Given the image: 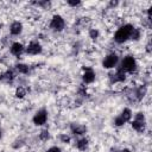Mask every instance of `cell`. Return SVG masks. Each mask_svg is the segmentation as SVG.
I'll list each match as a JSON object with an SVG mask.
<instances>
[{
  "label": "cell",
  "instance_id": "1",
  "mask_svg": "<svg viewBox=\"0 0 152 152\" xmlns=\"http://www.w3.org/2000/svg\"><path fill=\"white\" fill-rule=\"evenodd\" d=\"M133 30H134V26L131 25V24H126L124 26H121L120 28H118V31L115 32L114 34V40L119 44H122L125 43L126 40H128L133 33Z\"/></svg>",
  "mask_w": 152,
  "mask_h": 152
},
{
  "label": "cell",
  "instance_id": "18",
  "mask_svg": "<svg viewBox=\"0 0 152 152\" xmlns=\"http://www.w3.org/2000/svg\"><path fill=\"white\" fill-rule=\"evenodd\" d=\"M39 138L42 140H48L49 139V132L48 131H42L40 134H39Z\"/></svg>",
  "mask_w": 152,
  "mask_h": 152
},
{
  "label": "cell",
  "instance_id": "21",
  "mask_svg": "<svg viewBox=\"0 0 152 152\" xmlns=\"http://www.w3.org/2000/svg\"><path fill=\"white\" fill-rule=\"evenodd\" d=\"M4 76H5L6 80H12V78H13V72H12V71H7Z\"/></svg>",
  "mask_w": 152,
  "mask_h": 152
},
{
  "label": "cell",
  "instance_id": "7",
  "mask_svg": "<svg viewBox=\"0 0 152 152\" xmlns=\"http://www.w3.org/2000/svg\"><path fill=\"white\" fill-rule=\"evenodd\" d=\"M26 52L30 55H38L42 52V45L38 42H31L26 49Z\"/></svg>",
  "mask_w": 152,
  "mask_h": 152
},
{
  "label": "cell",
  "instance_id": "12",
  "mask_svg": "<svg viewBox=\"0 0 152 152\" xmlns=\"http://www.w3.org/2000/svg\"><path fill=\"white\" fill-rule=\"evenodd\" d=\"M71 131L74 134H77V135H81L83 133H86L87 131V127L83 126V125H77V124H74L71 125Z\"/></svg>",
  "mask_w": 152,
  "mask_h": 152
},
{
  "label": "cell",
  "instance_id": "5",
  "mask_svg": "<svg viewBox=\"0 0 152 152\" xmlns=\"http://www.w3.org/2000/svg\"><path fill=\"white\" fill-rule=\"evenodd\" d=\"M118 62H119L118 55H115V53H109V55H107V56L104 57V59H103V62H102V65H103V68H106V69H112V68H114V66L118 64Z\"/></svg>",
  "mask_w": 152,
  "mask_h": 152
},
{
  "label": "cell",
  "instance_id": "9",
  "mask_svg": "<svg viewBox=\"0 0 152 152\" xmlns=\"http://www.w3.org/2000/svg\"><path fill=\"white\" fill-rule=\"evenodd\" d=\"M24 51V46L20 43H13L11 46V53L14 56H20Z\"/></svg>",
  "mask_w": 152,
  "mask_h": 152
},
{
  "label": "cell",
  "instance_id": "11",
  "mask_svg": "<svg viewBox=\"0 0 152 152\" xmlns=\"http://www.w3.org/2000/svg\"><path fill=\"white\" fill-rule=\"evenodd\" d=\"M10 31H11V33L14 34V36L21 33V31H23V25H21V23H19V21L12 23V25H11V27H10Z\"/></svg>",
  "mask_w": 152,
  "mask_h": 152
},
{
  "label": "cell",
  "instance_id": "19",
  "mask_svg": "<svg viewBox=\"0 0 152 152\" xmlns=\"http://www.w3.org/2000/svg\"><path fill=\"white\" fill-rule=\"evenodd\" d=\"M89 34H90V38L96 39V38H97V36H99V32H97V30H90Z\"/></svg>",
  "mask_w": 152,
  "mask_h": 152
},
{
  "label": "cell",
  "instance_id": "13",
  "mask_svg": "<svg viewBox=\"0 0 152 152\" xmlns=\"http://www.w3.org/2000/svg\"><path fill=\"white\" fill-rule=\"evenodd\" d=\"M119 118L126 124L127 121H129L131 120V118H132V112H131V109L129 108H125L122 112H121V114L119 115Z\"/></svg>",
  "mask_w": 152,
  "mask_h": 152
},
{
  "label": "cell",
  "instance_id": "24",
  "mask_svg": "<svg viewBox=\"0 0 152 152\" xmlns=\"http://www.w3.org/2000/svg\"><path fill=\"white\" fill-rule=\"evenodd\" d=\"M1 135H2V133H1V129H0V138H1Z\"/></svg>",
  "mask_w": 152,
  "mask_h": 152
},
{
  "label": "cell",
  "instance_id": "15",
  "mask_svg": "<svg viewBox=\"0 0 152 152\" xmlns=\"http://www.w3.org/2000/svg\"><path fill=\"white\" fill-rule=\"evenodd\" d=\"M25 95H26V90H25L23 87H19V88H17V90H15V96H17V97L21 99V97H24Z\"/></svg>",
  "mask_w": 152,
  "mask_h": 152
},
{
  "label": "cell",
  "instance_id": "8",
  "mask_svg": "<svg viewBox=\"0 0 152 152\" xmlns=\"http://www.w3.org/2000/svg\"><path fill=\"white\" fill-rule=\"evenodd\" d=\"M84 83H91L95 80V72L91 68H84V74L82 76Z\"/></svg>",
  "mask_w": 152,
  "mask_h": 152
},
{
  "label": "cell",
  "instance_id": "3",
  "mask_svg": "<svg viewBox=\"0 0 152 152\" xmlns=\"http://www.w3.org/2000/svg\"><path fill=\"white\" fill-rule=\"evenodd\" d=\"M132 127L137 131V132H144L146 128V121H145V116L142 113H138L135 114V119L132 121Z\"/></svg>",
  "mask_w": 152,
  "mask_h": 152
},
{
  "label": "cell",
  "instance_id": "10",
  "mask_svg": "<svg viewBox=\"0 0 152 152\" xmlns=\"http://www.w3.org/2000/svg\"><path fill=\"white\" fill-rule=\"evenodd\" d=\"M125 78H126V76H125V72L124 71H121L120 69L115 72V74H113V75H110V81L112 82H122V81H125Z\"/></svg>",
  "mask_w": 152,
  "mask_h": 152
},
{
  "label": "cell",
  "instance_id": "6",
  "mask_svg": "<svg viewBox=\"0 0 152 152\" xmlns=\"http://www.w3.org/2000/svg\"><path fill=\"white\" fill-rule=\"evenodd\" d=\"M50 26L55 31H62L64 28V20H63V18L61 15H53L52 19H51Z\"/></svg>",
  "mask_w": 152,
  "mask_h": 152
},
{
  "label": "cell",
  "instance_id": "23",
  "mask_svg": "<svg viewBox=\"0 0 152 152\" xmlns=\"http://www.w3.org/2000/svg\"><path fill=\"white\" fill-rule=\"evenodd\" d=\"M61 139H62L63 141H65V142L70 140V139H69V137H65V135H62V137H61Z\"/></svg>",
  "mask_w": 152,
  "mask_h": 152
},
{
  "label": "cell",
  "instance_id": "17",
  "mask_svg": "<svg viewBox=\"0 0 152 152\" xmlns=\"http://www.w3.org/2000/svg\"><path fill=\"white\" fill-rule=\"evenodd\" d=\"M139 37H140V32H139V30H138V28H135V27H134L133 33H132V36H131V39L138 40V39H139Z\"/></svg>",
  "mask_w": 152,
  "mask_h": 152
},
{
  "label": "cell",
  "instance_id": "4",
  "mask_svg": "<svg viewBox=\"0 0 152 152\" xmlns=\"http://www.w3.org/2000/svg\"><path fill=\"white\" fill-rule=\"evenodd\" d=\"M32 120H33V124L37 125V126L44 125L46 122V120H48V112H46V109L43 108V109H39L38 112H36V114H34Z\"/></svg>",
  "mask_w": 152,
  "mask_h": 152
},
{
  "label": "cell",
  "instance_id": "20",
  "mask_svg": "<svg viewBox=\"0 0 152 152\" xmlns=\"http://www.w3.org/2000/svg\"><path fill=\"white\" fill-rule=\"evenodd\" d=\"M46 152H62V150H61L59 147H57V146H52V147H50Z\"/></svg>",
  "mask_w": 152,
  "mask_h": 152
},
{
  "label": "cell",
  "instance_id": "16",
  "mask_svg": "<svg viewBox=\"0 0 152 152\" xmlns=\"http://www.w3.org/2000/svg\"><path fill=\"white\" fill-rule=\"evenodd\" d=\"M17 70L19 72H21V74H26V72H28V66L25 65V64H18L17 65Z\"/></svg>",
  "mask_w": 152,
  "mask_h": 152
},
{
  "label": "cell",
  "instance_id": "22",
  "mask_svg": "<svg viewBox=\"0 0 152 152\" xmlns=\"http://www.w3.org/2000/svg\"><path fill=\"white\" fill-rule=\"evenodd\" d=\"M68 4L71 5V6H76V5H80L81 2L80 1H68Z\"/></svg>",
  "mask_w": 152,
  "mask_h": 152
},
{
  "label": "cell",
  "instance_id": "14",
  "mask_svg": "<svg viewBox=\"0 0 152 152\" xmlns=\"http://www.w3.org/2000/svg\"><path fill=\"white\" fill-rule=\"evenodd\" d=\"M76 146H77V148H78V150H81V151H84V150L88 147V139H86V138H83V139H80V140L77 141Z\"/></svg>",
  "mask_w": 152,
  "mask_h": 152
},
{
  "label": "cell",
  "instance_id": "2",
  "mask_svg": "<svg viewBox=\"0 0 152 152\" xmlns=\"http://www.w3.org/2000/svg\"><path fill=\"white\" fill-rule=\"evenodd\" d=\"M135 68H137V61L134 59V57L133 56H126L121 61L119 69L124 72H132L135 70Z\"/></svg>",
  "mask_w": 152,
  "mask_h": 152
}]
</instances>
